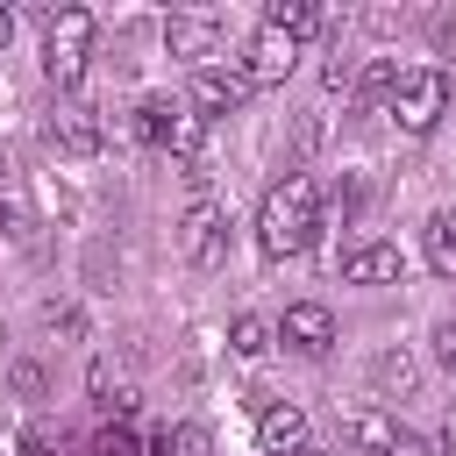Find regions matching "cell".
<instances>
[{
	"label": "cell",
	"mask_w": 456,
	"mask_h": 456,
	"mask_svg": "<svg viewBox=\"0 0 456 456\" xmlns=\"http://www.w3.org/2000/svg\"><path fill=\"white\" fill-rule=\"evenodd\" d=\"M385 114H392L406 135H428V128L449 114V71H435V64H413V71H399V93L385 100Z\"/></svg>",
	"instance_id": "3957f363"
},
{
	"label": "cell",
	"mask_w": 456,
	"mask_h": 456,
	"mask_svg": "<svg viewBox=\"0 0 456 456\" xmlns=\"http://www.w3.org/2000/svg\"><path fill=\"white\" fill-rule=\"evenodd\" d=\"M299 456H321V449H299Z\"/></svg>",
	"instance_id": "4316f807"
},
{
	"label": "cell",
	"mask_w": 456,
	"mask_h": 456,
	"mask_svg": "<svg viewBox=\"0 0 456 456\" xmlns=\"http://www.w3.org/2000/svg\"><path fill=\"white\" fill-rule=\"evenodd\" d=\"M50 142H57L64 157H100L107 128H100V114H93L86 100H57V107H50Z\"/></svg>",
	"instance_id": "52a82bcc"
},
{
	"label": "cell",
	"mask_w": 456,
	"mask_h": 456,
	"mask_svg": "<svg viewBox=\"0 0 456 456\" xmlns=\"http://www.w3.org/2000/svg\"><path fill=\"white\" fill-rule=\"evenodd\" d=\"M249 93H256V86L242 78V64H200L185 100H192L200 114H242V107H249Z\"/></svg>",
	"instance_id": "8992f818"
},
{
	"label": "cell",
	"mask_w": 456,
	"mask_h": 456,
	"mask_svg": "<svg viewBox=\"0 0 456 456\" xmlns=\"http://www.w3.org/2000/svg\"><path fill=\"white\" fill-rule=\"evenodd\" d=\"M271 342H278V328H271V321H256V314H235V321H228V349H235L242 363H264V356H271Z\"/></svg>",
	"instance_id": "5bb4252c"
},
{
	"label": "cell",
	"mask_w": 456,
	"mask_h": 456,
	"mask_svg": "<svg viewBox=\"0 0 456 456\" xmlns=\"http://www.w3.org/2000/svg\"><path fill=\"white\" fill-rule=\"evenodd\" d=\"M356 93H363V100H370V107H385V100H392V93H399V64H392V57H378V64H370V71H363V78H356Z\"/></svg>",
	"instance_id": "e0dca14e"
},
{
	"label": "cell",
	"mask_w": 456,
	"mask_h": 456,
	"mask_svg": "<svg viewBox=\"0 0 456 456\" xmlns=\"http://www.w3.org/2000/svg\"><path fill=\"white\" fill-rule=\"evenodd\" d=\"M93 36H100V21H93L86 7H57V14H50V36H43V78H50L57 93H71V86L86 78Z\"/></svg>",
	"instance_id": "7a4b0ae2"
},
{
	"label": "cell",
	"mask_w": 456,
	"mask_h": 456,
	"mask_svg": "<svg viewBox=\"0 0 456 456\" xmlns=\"http://www.w3.org/2000/svg\"><path fill=\"white\" fill-rule=\"evenodd\" d=\"M7 36H14V14H7V7H0V50H7Z\"/></svg>",
	"instance_id": "484cf974"
},
{
	"label": "cell",
	"mask_w": 456,
	"mask_h": 456,
	"mask_svg": "<svg viewBox=\"0 0 456 456\" xmlns=\"http://www.w3.org/2000/svg\"><path fill=\"white\" fill-rule=\"evenodd\" d=\"M292 64H299V43L278 36L271 21H256V36L242 43V78H249V86H285Z\"/></svg>",
	"instance_id": "5b68a950"
},
{
	"label": "cell",
	"mask_w": 456,
	"mask_h": 456,
	"mask_svg": "<svg viewBox=\"0 0 456 456\" xmlns=\"http://www.w3.org/2000/svg\"><path fill=\"white\" fill-rule=\"evenodd\" d=\"M0 228H7V235H28V221H21V207H14V200H0Z\"/></svg>",
	"instance_id": "603a6c76"
},
{
	"label": "cell",
	"mask_w": 456,
	"mask_h": 456,
	"mask_svg": "<svg viewBox=\"0 0 456 456\" xmlns=\"http://www.w3.org/2000/svg\"><path fill=\"white\" fill-rule=\"evenodd\" d=\"M385 456H442V449H435V442H420V435H406V428H399V442H392V449H385Z\"/></svg>",
	"instance_id": "44dd1931"
},
{
	"label": "cell",
	"mask_w": 456,
	"mask_h": 456,
	"mask_svg": "<svg viewBox=\"0 0 456 456\" xmlns=\"http://www.w3.org/2000/svg\"><path fill=\"white\" fill-rule=\"evenodd\" d=\"M14 385H21L28 399H36V392H43V370H36V363H14Z\"/></svg>",
	"instance_id": "7402d4cb"
},
{
	"label": "cell",
	"mask_w": 456,
	"mask_h": 456,
	"mask_svg": "<svg viewBox=\"0 0 456 456\" xmlns=\"http://www.w3.org/2000/svg\"><path fill=\"white\" fill-rule=\"evenodd\" d=\"M0 456H28V442H21L14 428H0Z\"/></svg>",
	"instance_id": "d4e9b609"
},
{
	"label": "cell",
	"mask_w": 456,
	"mask_h": 456,
	"mask_svg": "<svg viewBox=\"0 0 456 456\" xmlns=\"http://www.w3.org/2000/svg\"><path fill=\"white\" fill-rule=\"evenodd\" d=\"M435 363L456 378V314H449V321H435Z\"/></svg>",
	"instance_id": "ffe728a7"
},
{
	"label": "cell",
	"mask_w": 456,
	"mask_h": 456,
	"mask_svg": "<svg viewBox=\"0 0 456 456\" xmlns=\"http://www.w3.org/2000/svg\"><path fill=\"white\" fill-rule=\"evenodd\" d=\"M435 449H442V456H456V406L442 413V435H435Z\"/></svg>",
	"instance_id": "cb8c5ba5"
},
{
	"label": "cell",
	"mask_w": 456,
	"mask_h": 456,
	"mask_svg": "<svg viewBox=\"0 0 456 456\" xmlns=\"http://www.w3.org/2000/svg\"><path fill=\"white\" fill-rule=\"evenodd\" d=\"M264 21H271L278 36H292V43H299V36H321V28H328V14H321L314 0H271V14H264Z\"/></svg>",
	"instance_id": "4fadbf2b"
},
{
	"label": "cell",
	"mask_w": 456,
	"mask_h": 456,
	"mask_svg": "<svg viewBox=\"0 0 456 456\" xmlns=\"http://www.w3.org/2000/svg\"><path fill=\"white\" fill-rule=\"evenodd\" d=\"M164 50H171V57H192V71L214 64V50H221V14H171V21H164Z\"/></svg>",
	"instance_id": "ba28073f"
},
{
	"label": "cell",
	"mask_w": 456,
	"mask_h": 456,
	"mask_svg": "<svg viewBox=\"0 0 456 456\" xmlns=\"http://www.w3.org/2000/svg\"><path fill=\"white\" fill-rule=\"evenodd\" d=\"M314 242H321V178L285 171L256 207V249L264 256H306Z\"/></svg>",
	"instance_id": "6da1fadb"
},
{
	"label": "cell",
	"mask_w": 456,
	"mask_h": 456,
	"mask_svg": "<svg viewBox=\"0 0 456 456\" xmlns=\"http://www.w3.org/2000/svg\"><path fill=\"white\" fill-rule=\"evenodd\" d=\"M171 449H178V456H214V442H207V428H200V420H185V428L171 435Z\"/></svg>",
	"instance_id": "d6986e66"
},
{
	"label": "cell",
	"mask_w": 456,
	"mask_h": 456,
	"mask_svg": "<svg viewBox=\"0 0 456 456\" xmlns=\"http://www.w3.org/2000/svg\"><path fill=\"white\" fill-rule=\"evenodd\" d=\"M178 249H185V264H200V271L221 264V249H228V214H221V200L192 192V207L178 214Z\"/></svg>",
	"instance_id": "277c9868"
},
{
	"label": "cell",
	"mask_w": 456,
	"mask_h": 456,
	"mask_svg": "<svg viewBox=\"0 0 456 456\" xmlns=\"http://www.w3.org/2000/svg\"><path fill=\"white\" fill-rule=\"evenodd\" d=\"M342 278L349 285H399L406 278V256H399V242H356L342 256Z\"/></svg>",
	"instance_id": "30bf717a"
},
{
	"label": "cell",
	"mask_w": 456,
	"mask_h": 456,
	"mask_svg": "<svg viewBox=\"0 0 456 456\" xmlns=\"http://www.w3.org/2000/svg\"><path fill=\"white\" fill-rule=\"evenodd\" d=\"M342 442H349V449H370V456H385V449L399 442V420H385L378 406H363V413H349V420H342Z\"/></svg>",
	"instance_id": "7c38bea8"
},
{
	"label": "cell",
	"mask_w": 456,
	"mask_h": 456,
	"mask_svg": "<svg viewBox=\"0 0 456 456\" xmlns=\"http://www.w3.org/2000/svg\"><path fill=\"white\" fill-rule=\"evenodd\" d=\"M413 378H420V370H413V356H406V349H385V356H370V385H378V392L406 399V392H413Z\"/></svg>",
	"instance_id": "2e32d148"
},
{
	"label": "cell",
	"mask_w": 456,
	"mask_h": 456,
	"mask_svg": "<svg viewBox=\"0 0 456 456\" xmlns=\"http://www.w3.org/2000/svg\"><path fill=\"white\" fill-rule=\"evenodd\" d=\"M278 342H292L299 356H328V342H335V314H328V306H314V299H299V306H285Z\"/></svg>",
	"instance_id": "9c48e42d"
},
{
	"label": "cell",
	"mask_w": 456,
	"mask_h": 456,
	"mask_svg": "<svg viewBox=\"0 0 456 456\" xmlns=\"http://www.w3.org/2000/svg\"><path fill=\"white\" fill-rule=\"evenodd\" d=\"M256 442H264V456H299V449H306V413L285 406V399L264 406V413H256Z\"/></svg>",
	"instance_id": "8fae6325"
},
{
	"label": "cell",
	"mask_w": 456,
	"mask_h": 456,
	"mask_svg": "<svg viewBox=\"0 0 456 456\" xmlns=\"http://www.w3.org/2000/svg\"><path fill=\"white\" fill-rule=\"evenodd\" d=\"M428 271L435 278H456V207L428 214Z\"/></svg>",
	"instance_id": "9a60e30c"
},
{
	"label": "cell",
	"mask_w": 456,
	"mask_h": 456,
	"mask_svg": "<svg viewBox=\"0 0 456 456\" xmlns=\"http://www.w3.org/2000/svg\"><path fill=\"white\" fill-rule=\"evenodd\" d=\"M0 342H7V335H0Z\"/></svg>",
	"instance_id": "83f0119b"
},
{
	"label": "cell",
	"mask_w": 456,
	"mask_h": 456,
	"mask_svg": "<svg viewBox=\"0 0 456 456\" xmlns=\"http://www.w3.org/2000/svg\"><path fill=\"white\" fill-rule=\"evenodd\" d=\"M93 456H150V449L128 435V420H107V428L93 435Z\"/></svg>",
	"instance_id": "ac0fdd59"
}]
</instances>
